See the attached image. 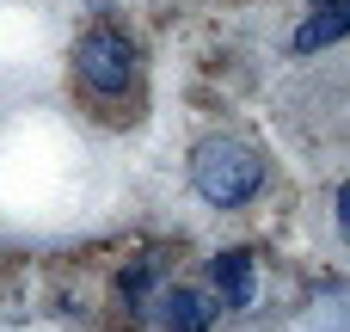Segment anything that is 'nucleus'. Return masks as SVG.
Masks as SVG:
<instances>
[{"label": "nucleus", "mask_w": 350, "mask_h": 332, "mask_svg": "<svg viewBox=\"0 0 350 332\" xmlns=\"http://www.w3.org/2000/svg\"><path fill=\"white\" fill-rule=\"evenodd\" d=\"M191 185H197L209 203L234 209V203H246V197L265 185V160H258L246 142H234V136H209V142H197V154H191Z\"/></svg>", "instance_id": "1"}, {"label": "nucleus", "mask_w": 350, "mask_h": 332, "mask_svg": "<svg viewBox=\"0 0 350 332\" xmlns=\"http://www.w3.org/2000/svg\"><path fill=\"white\" fill-rule=\"evenodd\" d=\"M74 74L92 86V92H123L129 74H135V55L117 31H86V43L74 49Z\"/></svg>", "instance_id": "2"}, {"label": "nucleus", "mask_w": 350, "mask_h": 332, "mask_svg": "<svg viewBox=\"0 0 350 332\" xmlns=\"http://www.w3.org/2000/svg\"><path fill=\"white\" fill-rule=\"evenodd\" d=\"M160 320H166V332H209L215 302H209V296H197V290H166Z\"/></svg>", "instance_id": "3"}, {"label": "nucleus", "mask_w": 350, "mask_h": 332, "mask_svg": "<svg viewBox=\"0 0 350 332\" xmlns=\"http://www.w3.org/2000/svg\"><path fill=\"white\" fill-rule=\"evenodd\" d=\"M209 283L221 290V302H228V308H246V302H252V290H258V277H252V259H246V253H221V259L209 265Z\"/></svg>", "instance_id": "4"}, {"label": "nucleus", "mask_w": 350, "mask_h": 332, "mask_svg": "<svg viewBox=\"0 0 350 332\" xmlns=\"http://www.w3.org/2000/svg\"><path fill=\"white\" fill-rule=\"evenodd\" d=\"M338 37H350V0L320 6V12L295 31V49H301V55H314V49H326V43H338Z\"/></svg>", "instance_id": "5"}, {"label": "nucleus", "mask_w": 350, "mask_h": 332, "mask_svg": "<svg viewBox=\"0 0 350 332\" xmlns=\"http://www.w3.org/2000/svg\"><path fill=\"white\" fill-rule=\"evenodd\" d=\"M338 228H345V240H350V185H338Z\"/></svg>", "instance_id": "6"}]
</instances>
